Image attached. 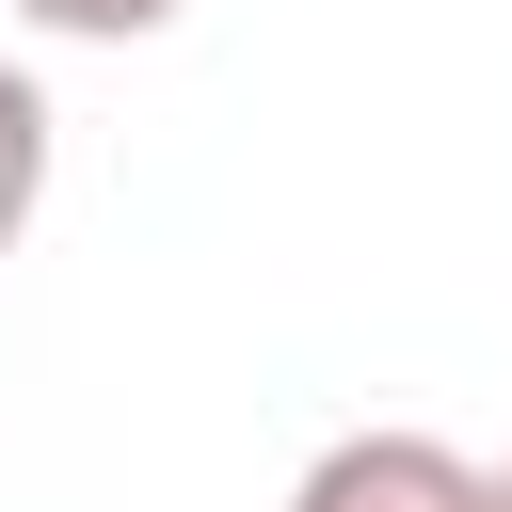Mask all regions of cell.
Listing matches in <instances>:
<instances>
[{
    "instance_id": "7a4b0ae2",
    "label": "cell",
    "mask_w": 512,
    "mask_h": 512,
    "mask_svg": "<svg viewBox=\"0 0 512 512\" xmlns=\"http://www.w3.org/2000/svg\"><path fill=\"white\" fill-rule=\"evenodd\" d=\"M32 208H48V80L0 64V256L32 240Z\"/></svg>"
},
{
    "instance_id": "3957f363",
    "label": "cell",
    "mask_w": 512,
    "mask_h": 512,
    "mask_svg": "<svg viewBox=\"0 0 512 512\" xmlns=\"http://www.w3.org/2000/svg\"><path fill=\"white\" fill-rule=\"evenodd\" d=\"M0 16H32V32H64V48H144V32H176L192 0H0Z\"/></svg>"
},
{
    "instance_id": "277c9868",
    "label": "cell",
    "mask_w": 512,
    "mask_h": 512,
    "mask_svg": "<svg viewBox=\"0 0 512 512\" xmlns=\"http://www.w3.org/2000/svg\"><path fill=\"white\" fill-rule=\"evenodd\" d=\"M496 512H512V464H496Z\"/></svg>"
},
{
    "instance_id": "6da1fadb",
    "label": "cell",
    "mask_w": 512,
    "mask_h": 512,
    "mask_svg": "<svg viewBox=\"0 0 512 512\" xmlns=\"http://www.w3.org/2000/svg\"><path fill=\"white\" fill-rule=\"evenodd\" d=\"M288 512H496V464H464L448 432H336Z\"/></svg>"
}]
</instances>
